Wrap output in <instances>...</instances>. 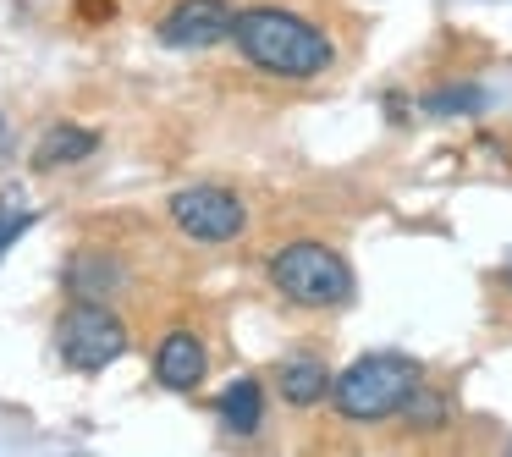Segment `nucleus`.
Instances as JSON below:
<instances>
[{"label": "nucleus", "instance_id": "1", "mask_svg": "<svg viewBox=\"0 0 512 457\" xmlns=\"http://www.w3.org/2000/svg\"><path fill=\"white\" fill-rule=\"evenodd\" d=\"M232 45L243 50V61L265 78L281 83H314L336 67V45L325 39V28H314L309 17L287 12V6H248L237 12Z\"/></svg>", "mask_w": 512, "mask_h": 457}, {"label": "nucleus", "instance_id": "2", "mask_svg": "<svg viewBox=\"0 0 512 457\" xmlns=\"http://www.w3.org/2000/svg\"><path fill=\"white\" fill-rule=\"evenodd\" d=\"M270 287L292 309H342L353 303V265L320 237H292L270 254Z\"/></svg>", "mask_w": 512, "mask_h": 457}, {"label": "nucleus", "instance_id": "3", "mask_svg": "<svg viewBox=\"0 0 512 457\" xmlns=\"http://www.w3.org/2000/svg\"><path fill=\"white\" fill-rule=\"evenodd\" d=\"M424 380V369L402 353H364L336 375L331 402L347 424H386L402 413V402L413 397V386Z\"/></svg>", "mask_w": 512, "mask_h": 457}, {"label": "nucleus", "instance_id": "4", "mask_svg": "<svg viewBox=\"0 0 512 457\" xmlns=\"http://www.w3.org/2000/svg\"><path fill=\"white\" fill-rule=\"evenodd\" d=\"M56 353L78 375H100L105 364L127 353V325L116 309H105L100 298H78L72 309H61L56 320Z\"/></svg>", "mask_w": 512, "mask_h": 457}, {"label": "nucleus", "instance_id": "5", "mask_svg": "<svg viewBox=\"0 0 512 457\" xmlns=\"http://www.w3.org/2000/svg\"><path fill=\"white\" fill-rule=\"evenodd\" d=\"M171 221H177L182 237H193V243H232L248 226V210L232 188H221V182H193V188L171 193Z\"/></svg>", "mask_w": 512, "mask_h": 457}, {"label": "nucleus", "instance_id": "6", "mask_svg": "<svg viewBox=\"0 0 512 457\" xmlns=\"http://www.w3.org/2000/svg\"><path fill=\"white\" fill-rule=\"evenodd\" d=\"M232 28H237V12L226 0H177L155 23V34L166 50H210L221 39H232Z\"/></svg>", "mask_w": 512, "mask_h": 457}, {"label": "nucleus", "instance_id": "7", "mask_svg": "<svg viewBox=\"0 0 512 457\" xmlns=\"http://www.w3.org/2000/svg\"><path fill=\"white\" fill-rule=\"evenodd\" d=\"M210 375V353L193 331H166L155 347V380L166 391H199Z\"/></svg>", "mask_w": 512, "mask_h": 457}, {"label": "nucleus", "instance_id": "8", "mask_svg": "<svg viewBox=\"0 0 512 457\" xmlns=\"http://www.w3.org/2000/svg\"><path fill=\"white\" fill-rule=\"evenodd\" d=\"M276 386L292 408H320V402H331L336 375H331L325 358H287V364L276 369Z\"/></svg>", "mask_w": 512, "mask_h": 457}, {"label": "nucleus", "instance_id": "9", "mask_svg": "<svg viewBox=\"0 0 512 457\" xmlns=\"http://www.w3.org/2000/svg\"><path fill=\"white\" fill-rule=\"evenodd\" d=\"M94 149H100V133H89V127H72V122H56V127H50V133L34 144V166H39V171L78 166V160H89Z\"/></svg>", "mask_w": 512, "mask_h": 457}, {"label": "nucleus", "instance_id": "10", "mask_svg": "<svg viewBox=\"0 0 512 457\" xmlns=\"http://www.w3.org/2000/svg\"><path fill=\"white\" fill-rule=\"evenodd\" d=\"M215 413H221V424L232 435H254L259 424H265V386H259L254 375L232 380V386L215 397Z\"/></svg>", "mask_w": 512, "mask_h": 457}, {"label": "nucleus", "instance_id": "11", "mask_svg": "<svg viewBox=\"0 0 512 457\" xmlns=\"http://www.w3.org/2000/svg\"><path fill=\"white\" fill-rule=\"evenodd\" d=\"M402 424H408L413 435H441L446 424L457 419V408H452V397H446L441 386H430V380H419L413 386V397L402 402V413H397Z\"/></svg>", "mask_w": 512, "mask_h": 457}, {"label": "nucleus", "instance_id": "12", "mask_svg": "<svg viewBox=\"0 0 512 457\" xmlns=\"http://www.w3.org/2000/svg\"><path fill=\"white\" fill-rule=\"evenodd\" d=\"M116 281H122V265L116 259H105V254H78L67 265V292L72 298H111L116 292Z\"/></svg>", "mask_w": 512, "mask_h": 457}, {"label": "nucleus", "instance_id": "13", "mask_svg": "<svg viewBox=\"0 0 512 457\" xmlns=\"http://www.w3.org/2000/svg\"><path fill=\"white\" fill-rule=\"evenodd\" d=\"M479 105H485V89H474V83H441V89H430L419 100L424 116H474Z\"/></svg>", "mask_w": 512, "mask_h": 457}, {"label": "nucleus", "instance_id": "14", "mask_svg": "<svg viewBox=\"0 0 512 457\" xmlns=\"http://www.w3.org/2000/svg\"><path fill=\"white\" fill-rule=\"evenodd\" d=\"M34 221H39V215L23 204V188H6V193H0V259L12 254L17 237L34 232Z\"/></svg>", "mask_w": 512, "mask_h": 457}, {"label": "nucleus", "instance_id": "15", "mask_svg": "<svg viewBox=\"0 0 512 457\" xmlns=\"http://www.w3.org/2000/svg\"><path fill=\"white\" fill-rule=\"evenodd\" d=\"M386 116H391L397 127L408 122V94H397V89H391V94H386Z\"/></svg>", "mask_w": 512, "mask_h": 457}, {"label": "nucleus", "instance_id": "16", "mask_svg": "<svg viewBox=\"0 0 512 457\" xmlns=\"http://www.w3.org/2000/svg\"><path fill=\"white\" fill-rule=\"evenodd\" d=\"M6 149H12V133H6V116H0V155H6Z\"/></svg>", "mask_w": 512, "mask_h": 457}, {"label": "nucleus", "instance_id": "17", "mask_svg": "<svg viewBox=\"0 0 512 457\" xmlns=\"http://www.w3.org/2000/svg\"><path fill=\"white\" fill-rule=\"evenodd\" d=\"M507 287H512V265H507Z\"/></svg>", "mask_w": 512, "mask_h": 457}]
</instances>
